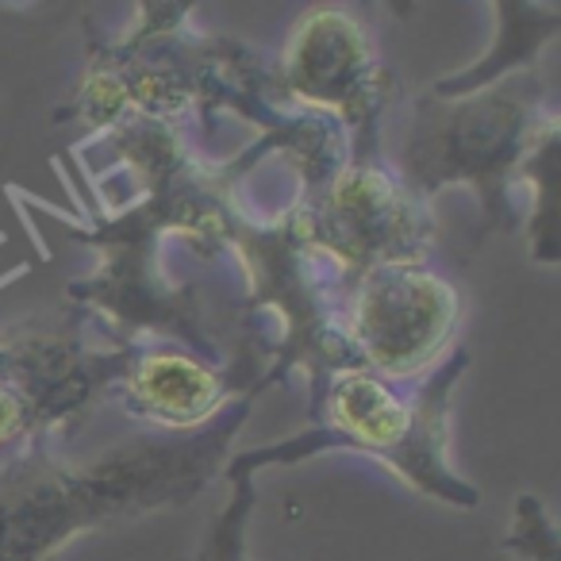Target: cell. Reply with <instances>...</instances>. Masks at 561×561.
Instances as JSON below:
<instances>
[{"instance_id":"2","label":"cell","mask_w":561,"mask_h":561,"mask_svg":"<svg viewBox=\"0 0 561 561\" xmlns=\"http://www.w3.org/2000/svg\"><path fill=\"white\" fill-rule=\"evenodd\" d=\"M9 431H12V400L0 392V438L9 435Z\"/></svg>"},{"instance_id":"1","label":"cell","mask_w":561,"mask_h":561,"mask_svg":"<svg viewBox=\"0 0 561 561\" xmlns=\"http://www.w3.org/2000/svg\"><path fill=\"white\" fill-rule=\"evenodd\" d=\"M139 389L154 412H165V420H193V412H204L211 404V377L178 358L147 362Z\"/></svg>"}]
</instances>
